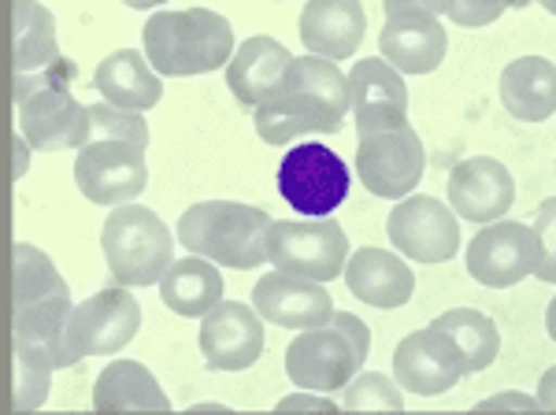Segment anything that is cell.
I'll return each mask as SVG.
<instances>
[{
	"instance_id": "cell-1",
	"label": "cell",
	"mask_w": 556,
	"mask_h": 415,
	"mask_svg": "<svg viewBox=\"0 0 556 415\" xmlns=\"http://www.w3.org/2000/svg\"><path fill=\"white\" fill-rule=\"evenodd\" d=\"M349 108V75L342 67L319 56H298L271 101L253 112V126L267 146H290L304 134H338Z\"/></svg>"
},
{
	"instance_id": "cell-2",
	"label": "cell",
	"mask_w": 556,
	"mask_h": 415,
	"mask_svg": "<svg viewBox=\"0 0 556 415\" xmlns=\"http://www.w3.org/2000/svg\"><path fill=\"white\" fill-rule=\"evenodd\" d=\"M235 52V26L212 8H167L146 23V60L164 78L212 75Z\"/></svg>"
},
{
	"instance_id": "cell-3",
	"label": "cell",
	"mask_w": 556,
	"mask_h": 415,
	"mask_svg": "<svg viewBox=\"0 0 556 415\" xmlns=\"http://www.w3.org/2000/svg\"><path fill=\"white\" fill-rule=\"evenodd\" d=\"M271 215L241 201H201L186 208L175 238L193 256L230 271H253L267 260Z\"/></svg>"
},
{
	"instance_id": "cell-4",
	"label": "cell",
	"mask_w": 556,
	"mask_h": 415,
	"mask_svg": "<svg viewBox=\"0 0 556 415\" xmlns=\"http://www.w3.org/2000/svg\"><path fill=\"white\" fill-rule=\"evenodd\" d=\"M367 349H371V330L361 315L334 312L327 327L301 330L286 349V375L301 393H334L345 390L361 375Z\"/></svg>"
},
{
	"instance_id": "cell-5",
	"label": "cell",
	"mask_w": 556,
	"mask_h": 415,
	"mask_svg": "<svg viewBox=\"0 0 556 415\" xmlns=\"http://www.w3.org/2000/svg\"><path fill=\"white\" fill-rule=\"evenodd\" d=\"M172 227L146 204L112 208L101 227V249L112 278L123 290L134 286H160L167 267L175 264Z\"/></svg>"
},
{
	"instance_id": "cell-6",
	"label": "cell",
	"mask_w": 556,
	"mask_h": 415,
	"mask_svg": "<svg viewBox=\"0 0 556 415\" xmlns=\"http://www.w3.org/2000/svg\"><path fill=\"white\" fill-rule=\"evenodd\" d=\"M71 67L67 60L49 75H26L15 83V104H20V134L30 149H75L83 152L93 141L89 108L75 101L67 89Z\"/></svg>"
},
{
	"instance_id": "cell-7",
	"label": "cell",
	"mask_w": 556,
	"mask_h": 415,
	"mask_svg": "<svg viewBox=\"0 0 556 415\" xmlns=\"http://www.w3.org/2000/svg\"><path fill=\"white\" fill-rule=\"evenodd\" d=\"M267 260L275 271L327 286L345 275L349 241L338 219H278L267 234Z\"/></svg>"
},
{
	"instance_id": "cell-8",
	"label": "cell",
	"mask_w": 556,
	"mask_h": 415,
	"mask_svg": "<svg viewBox=\"0 0 556 415\" xmlns=\"http://www.w3.org/2000/svg\"><path fill=\"white\" fill-rule=\"evenodd\" d=\"M278 193L301 219H330L349 197V164L319 141L293 146L278 164Z\"/></svg>"
},
{
	"instance_id": "cell-9",
	"label": "cell",
	"mask_w": 556,
	"mask_h": 415,
	"mask_svg": "<svg viewBox=\"0 0 556 415\" xmlns=\"http://www.w3.org/2000/svg\"><path fill=\"white\" fill-rule=\"evenodd\" d=\"M450 34L438 20L434 4H386V26L379 34V52L397 75H430L445 60Z\"/></svg>"
},
{
	"instance_id": "cell-10",
	"label": "cell",
	"mask_w": 556,
	"mask_h": 415,
	"mask_svg": "<svg viewBox=\"0 0 556 415\" xmlns=\"http://www.w3.org/2000/svg\"><path fill=\"white\" fill-rule=\"evenodd\" d=\"M141 330V304L134 301L130 290L112 286L93 297H86L83 304H75L67 327V353L71 360L86 356H112L119 349H127L134 334Z\"/></svg>"
},
{
	"instance_id": "cell-11",
	"label": "cell",
	"mask_w": 556,
	"mask_h": 415,
	"mask_svg": "<svg viewBox=\"0 0 556 415\" xmlns=\"http://www.w3.org/2000/svg\"><path fill=\"white\" fill-rule=\"evenodd\" d=\"M427 167V152L419 134L405 123L401 130H386L361 138L356 146V178L367 186V193L382 201H405L419 186Z\"/></svg>"
},
{
	"instance_id": "cell-12",
	"label": "cell",
	"mask_w": 556,
	"mask_h": 415,
	"mask_svg": "<svg viewBox=\"0 0 556 415\" xmlns=\"http://www.w3.org/2000/svg\"><path fill=\"white\" fill-rule=\"evenodd\" d=\"M468 275L479 286L490 290H508V286L523 282L542 264V249H538L534 227L516 219H501L482 227L468 241Z\"/></svg>"
},
{
	"instance_id": "cell-13",
	"label": "cell",
	"mask_w": 556,
	"mask_h": 415,
	"mask_svg": "<svg viewBox=\"0 0 556 415\" xmlns=\"http://www.w3.org/2000/svg\"><path fill=\"white\" fill-rule=\"evenodd\" d=\"M75 183L93 204H130L149 186L146 149L130 146V141H89L75 156Z\"/></svg>"
},
{
	"instance_id": "cell-14",
	"label": "cell",
	"mask_w": 556,
	"mask_h": 415,
	"mask_svg": "<svg viewBox=\"0 0 556 415\" xmlns=\"http://www.w3.org/2000/svg\"><path fill=\"white\" fill-rule=\"evenodd\" d=\"M393 249L416 264H445L460 252V223L438 197H405L386 223Z\"/></svg>"
},
{
	"instance_id": "cell-15",
	"label": "cell",
	"mask_w": 556,
	"mask_h": 415,
	"mask_svg": "<svg viewBox=\"0 0 556 415\" xmlns=\"http://www.w3.org/2000/svg\"><path fill=\"white\" fill-rule=\"evenodd\" d=\"M464 372V353L456 349L450 334L438 327H424L408 334L397 349H393V378L401 390H412L419 397H442L450 393Z\"/></svg>"
},
{
	"instance_id": "cell-16",
	"label": "cell",
	"mask_w": 556,
	"mask_h": 415,
	"mask_svg": "<svg viewBox=\"0 0 556 415\" xmlns=\"http://www.w3.org/2000/svg\"><path fill=\"white\" fill-rule=\"evenodd\" d=\"M349 104L361 138L386 130H401L408 123V86L405 75L379 56L356 60L349 71Z\"/></svg>"
},
{
	"instance_id": "cell-17",
	"label": "cell",
	"mask_w": 556,
	"mask_h": 415,
	"mask_svg": "<svg viewBox=\"0 0 556 415\" xmlns=\"http://www.w3.org/2000/svg\"><path fill=\"white\" fill-rule=\"evenodd\" d=\"M197 345L212 372H245L264 353V319L253 304L223 301L201 319Z\"/></svg>"
},
{
	"instance_id": "cell-18",
	"label": "cell",
	"mask_w": 556,
	"mask_h": 415,
	"mask_svg": "<svg viewBox=\"0 0 556 415\" xmlns=\"http://www.w3.org/2000/svg\"><path fill=\"white\" fill-rule=\"evenodd\" d=\"M253 309L260 319L275 323L286 330H316L334 319V297L327 286L293 278L282 271H267L253 286Z\"/></svg>"
},
{
	"instance_id": "cell-19",
	"label": "cell",
	"mask_w": 556,
	"mask_h": 415,
	"mask_svg": "<svg viewBox=\"0 0 556 415\" xmlns=\"http://www.w3.org/2000/svg\"><path fill=\"white\" fill-rule=\"evenodd\" d=\"M516 201V178L501 160L468 156L450 171V208L468 223H501Z\"/></svg>"
},
{
	"instance_id": "cell-20",
	"label": "cell",
	"mask_w": 556,
	"mask_h": 415,
	"mask_svg": "<svg viewBox=\"0 0 556 415\" xmlns=\"http://www.w3.org/2000/svg\"><path fill=\"white\" fill-rule=\"evenodd\" d=\"M293 60L298 56H290V49L282 41L256 34V38L241 41L235 60L227 63V89L256 112L260 104H267L275 97V89L290 75Z\"/></svg>"
},
{
	"instance_id": "cell-21",
	"label": "cell",
	"mask_w": 556,
	"mask_h": 415,
	"mask_svg": "<svg viewBox=\"0 0 556 415\" xmlns=\"http://www.w3.org/2000/svg\"><path fill=\"white\" fill-rule=\"evenodd\" d=\"M345 286L356 301L371 304V309H401L416 293V275L408 271L405 260L390 249H356L345 264Z\"/></svg>"
},
{
	"instance_id": "cell-22",
	"label": "cell",
	"mask_w": 556,
	"mask_h": 415,
	"mask_svg": "<svg viewBox=\"0 0 556 415\" xmlns=\"http://www.w3.org/2000/svg\"><path fill=\"white\" fill-rule=\"evenodd\" d=\"M301 41L308 56L319 60H349L364 41L367 15L353 0H312L301 12Z\"/></svg>"
},
{
	"instance_id": "cell-23",
	"label": "cell",
	"mask_w": 556,
	"mask_h": 415,
	"mask_svg": "<svg viewBox=\"0 0 556 415\" xmlns=\"http://www.w3.org/2000/svg\"><path fill=\"white\" fill-rule=\"evenodd\" d=\"M93 408L104 415L172 412V397L160 390L152 372L138 360H112L93 382Z\"/></svg>"
},
{
	"instance_id": "cell-24",
	"label": "cell",
	"mask_w": 556,
	"mask_h": 415,
	"mask_svg": "<svg viewBox=\"0 0 556 415\" xmlns=\"http://www.w3.org/2000/svg\"><path fill=\"white\" fill-rule=\"evenodd\" d=\"M93 83L112 108L138 112V115L156 108L160 97H164V83H160L152 63L141 56L138 49H119V52H112V56H104L97 63Z\"/></svg>"
},
{
	"instance_id": "cell-25",
	"label": "cell",
	"mask_w": 556,
	"mask_h": 415,
	"mask_svg": "<svg viewBox=\"0 0 556 415\" xmlns=\"http://www.w3.org/2000/svg\"><path fill=\"white\" fill-rule=\"evenodd\" d=\"M501 104L523 123H545L556 112V63L519 56L501 71Z\"/></svg>"
},
{
	"instance_id": "cell-26",
	"label": "cell",
	"mask_w": 556,
	"mask_h": 415,
	"mask_svg": "<svg viewBox=\"0 0 556 415\" xmlns=\"http://www.w3.org/2000/svg\"><path fill=\"white\" fill-rule=\"evenodd\" d=\"M160 297L182 319H204L223 304V275L201 256H182L160 278Z\"/></svg>"
},
{
	"instance_id": "cell-27",
	"label": "cell",
	"mask_w": 556,
	"mask_h": 415,
	"mask_svg": "<svg viewBox=\"0 0 556 415\" xmlns=\"http://www.w3.org/2000/svg\"><path fill=\"white\" fill-rule=\"evenodd\" d=\"M15 23V71L20 78L34 71H56L60 45H56V20L45 4H12Z\"/></svg>"
},
{
	"instance_id": "cell-28",
	"label": "cell",
	"mask_w": 556,
	"mask_h": 415,
	"mask_svg": "<svg viewBox=\"0 0 556 415\" xmlns=\"http://www.w3.org/2000/svg\"><path fill=\"white\" fill-rule=\"evenodd\" d=\"M430 327H438L442 334H450L456 341V349L464 353V372L468 375H479L497 360L501 353V334H497V323L490 315L475 312V309H450L438 315Z\"/></svg>"
},
{
	"instance_id": "cell-29",
	"label": "cell",
	"mask_w": 556,
	"mask_h": 415,
	"mask_svg": "<svg viewBox=\"0 0 556 415\" xmlns=\"http://www.w3.org/2000/svg\"><path fill=\"white\" fill-rule=\"evenodd\" d=\"M67 282L60 278L56 264L45 256L41 249L20 241L15 246V309L34 301H49V297H67Z\"/></svg>"
},
{
	"instance_id": "cell-30",
	"label": "cell",
	"mask_w": 556,
	"mask_h": 415,
	"mask_svg": "<svg viewBox=\"0 0 556 415\" xmlns=\"http://www.w3.org/2000/svg\"><path fill=\"white\" fill-rule=\"evenodd\" d=\"M52 360L34 345L15 341V412H38L52 386Z\"/></svg>"
},
{
	"instance_id": "cell-31",
	"label": "cell",
	"mask_w": 556,
	"mask_h": 415,
	"mask_svg": "<svg viewBox=\"0 0 556 415\" xmlns=\"http://www.w3.org/2000/svg\"><path fill=\"white\" fill-rule=\"evenodd\" d=\"M342 408L345 412H401L405 408V397L401 386L390 375H356L353 382L342 390Z\"/></svg>"
},
{
	"instance_id": "cell-32",
	"label": "cell",
	"mask_w": 556,
	"mask_h": 415,
	"mask_svg": "<svg viewBox=\"0 0 556 415\" xmlns=\"http://www.w3.org/2000/svg\"><path fill=\"white\" fill-rule=\"evenodd\" d=\"M89 123H93V141H130V146H149V126L138 112H123L108 101L89 104Z\"/></svg>"
},
{
	"instance_id": "cell-33",
	"label": "cell",
	"mask_w": 556,
	"mask_h": 415,
	"mask_svg": "<svg viewBox=\"0 0 556 415\" xmlns=\"http://www.w3.org/2000/svg\"><path fill=\"white\" fill-rule=\"evenodd\" d=\"M508 4L501 0H445V4H434L438 20H453L456 26H490L505 15Z\"/></svg>"
},
{
	"instance_id": "cell-34",
	"label": "cell",
	"mask_w": 556,
	"mask_h": 415,
	"mask_svg": "<svg viewBox=\"0 0 556 415\" xmlns=\"http://www.w3.org/2000/svg\"><path fill=\"white\" fill-rule=\"evenodd\" d=\"M534 238H538V249H542V264H538L534 275L542 278V282L556 286V197L542 201V208H538Z\"/></svg>"
},
{
	"instance_id": "cell-35",
	"label": "cell",
	"mask_w": 556,
	"mask_h": 415,
	"mask_svg": "<svg viewBox=\"0 0 556 415\" xmlns=\"http://www.w3.org/2000/svg\"><path fill=\"white\" fill-rule=\"evenodd\" d=\"M479 412H538V397L508 390V393L486 397V401L479 404Z\"/></svg>"
},
{
	"instance_id": "cell-36",
	"label": "cell",
	"mask_w": 556,
	"mask_h": 415,
	"mask_svg": "<svg viewBox=\"0 0 556 415\" xmlns=\"http://www.w3.org/2000/svg\"><path fill=\"white\" fill-rule=\"evenodd\" d=\"M278 412H323V415H330V412H338V404L330 401V397H323V393H293V397H282V401L275 404Z\"/></svg>"
},
{
	"instance_id": "cell-37",
	"label": "cell",
	"mask_w": 556,
	"mask_h": 415,
	"mask_svg": "<svg viewBox=\"0 0 556 415\" xmlns=\"http://www.w3.org/2000/svg\"><path fill=\"white\" fill-rule=\"evenodd\" d=\"M538 408L556 412V367H549L538 382Z\"/></svg>"
},
{
	"instance_id": "cell-38",
	"label": "cell",
	"mask_w": 556,
	"mask_h": 415,
	"mask_svg": "<svg viewBox=\"0 0 556 415\" xmlns=\"http://www.w3.org/2000/svg\"><path fill=\"white\" fill-rule=\"evenodd\" d=\"M26 167H30V146H26L23 134H15V175H26Z\"/></svg>"
},
{
	"instance_id": "cell-39",
	"label": "cell",
	"mask_w": 556,
	"mask_h": 415,
	"mask_svg": "<svg viewBox=\"0 0 556 415\" xmlns=\"http://www.w3.org/2000/svg\"><path fill=\"white\" fill-rule=\"evenodd\" d=\"M545 330H549V338L556 341V297L549 301V309H545Z\"/></svg>"
},
{
	"instance_id": "cell-40",
	"label": "cell",
	"mask_w": 556,
	"mask_h": 415,
	"mask_svg": "<svg viewBox=\"0 0 556 415\" xmlns=\"http://www.w3.org/2000/svg\"><path fill=\"white\" fill-rule=\"evenodd\" d=\"M545 12H549V15H556V0H545Z\"/></svg>"
}]
</instances>
